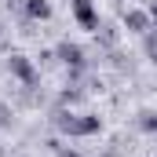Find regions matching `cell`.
Here are the masks:
<instances>
[{
    "instance_id": "obj_1",
    "label": "cell",
    "mask_w": 157,
    "mask_h": 157,
    "mask_svg": "<svg viewBox=\"0 0 157 157\" xmlns=\"http://www.w3.org/2000/svg\"><path fill=\"white\" fill-rule=\"evenodd\" d=\"M51 124H55V132L66 135V139L102 135V117H95V113H77V110H66V106H59V110L51 113Z\"/></svg>"
},
{
    "instance_id": "obj_2",
    "label": "cell",
    "mask_w": 157,
    "mask_h": 157,
    "mask_svg": "<svg viewBox=\"0 0 157 157\" xmlns=\"http://www.w3.org/2000/svg\"><path fill=\"white\" fill-rule=\"evenodd\" d=\"M55 59L66 66V84H77L88 73V51L80 48L77 40H59L55 44Z\"/></svg>"
},
{
    "instance_id": "obj_3",
    "label": "cell",
    "mask_w": 157,
    "mask_h": 157,
    "mask_svg": "<svg viewBox=\"0 0 157 157\" xmlns=\"http://www.w3.org/2000/svg\"><path fill=\"white\" fill-rule=\"evenodd\" d=\"M7 73L18 80L22 88H37V84H40L37 62H33L29 55H22V51H11V55H7Z\"/></svg>"
},
{
    "instance_id": "obj_4",
    "label": "cell",
    "mask_w": 157,
    "mask_h": 157,
    "mask_svg": "<svg viewBox=\"0 0 157 157\" xmlns=\"http://www.w3.org/2000/svg\"><path fill=\"white\" fill-rule=\"evenodd\" d=\"M70 11H73V22H77L84 33H99L102 18H99V11H95L91 0H70Z\"/></svg>"
},
{
    "instance_id": "obj_5",
    "label": "cell",
    "mask_w": 157,
    "mask_h": 157,
    "mask_svg": "<svg viewBox=\"0 0 157 157\" xmlns=\"http://www.w3.org/2000/svg\"><path fill=\"white\" fill-rule=\"evenodd\" d=\"M121 26H124V33H132V37H146V33L154 29V18H150L146 7H128V11L121 15Z\"/></svg>"
},
{
    "instance_id": "obj_6",
    "label": "cell",
    "mask_w": 157,
    "mask_h": 157,
    "mask_svg": "<svg viewBox=\"0 0 157 157\" xmlns=\"http://www.w3.org/2000/svg\"><path fill=\"white\" fill-rule=\"evenodd\" d=\"M22 15L29 22H48L51 18V0H22Z\"/></svg>"
},
{
    "instance_id": "obj_7",
    "label": "cell",
    "mask_w": 157,
    "mask_h": 157,
    "mask_svg": "<svg viewBox=\"0 0 157 157\" xmlns=\"http://www.w3.org/2000/svg\"><path fill=\"white\" fill-rule=\"evenodd\" d=\"M135 128L146 132V135H157V110H139L135 113Z\"/></svg>"
},
{
    "instance_id": "obj_8",
    "label": "cell",
    "mask_w": 157,
    "mask_h": 157,
    "mask_svg": "<svg viewBox=\"0 0 157 157\" xmlns=\"http://www.w3.org/2000/svg\"><path fill=\"white\" fill-rule=\"evenodd\" d=\"M77 102H84V91H80L77 84H66V88L59 91V106H66V110H73Z\"/></svg>"
},
{
    "instance_id": "obj_9",
    "label": "cell",
    "mask_w": 157,
    "mask_h": 157,
    "mask_svg": "<svg viewBox=\"0 0 157 157\" xmlns=\"http://www.w3.org/2000/svg\"><path fill=\"white\" fill-rule=\"evenodd\" d=\"M95 37H99V44H102L106 51H113V48H117V37H121V29H113V26H106V22H102Z\"/></svg>"
},
{
    "instance_id": "obj_10",
    "label": "cell",
    "mask_w": 157,
    "mask_h": 157,
    "mask_svg": "<svg viewBox=\"0 0 157 157\" xmlns=\"http://www.w3.org/2000/svg\"><path fill=\"white\" fill-rule=\"evenodd\" d=\"M143 55H146L150 66H157V29H150V33L143 37Z\"/></svg>"
},
{
    "instance_id": "obj_11",
    "label": "cell",
    "mask_w": 157,
    "mask_h": 157,
    "mask_svg": "<svg viewBox=\"0 0 157 157\" xmlns=\"http://www.w3.org/2000/svg\"><path fill=\"white\" fill-rule=\"evenodd\" d=\"M33 62H40V66H55V62H59V59H55V48H48V51H40V55L33 59Z\"/></svg>"
},
{
    "instance_id": "obj_12",
    "label": "cell",
    "mask_w": 157,
    "mask_h": 157,
    "mask_svg": "<svg viewBox=\"0 0 157 157\" xmlns=\"http://www.w3.org/2000/svg\"><path fill=\"white\" fill-rule=\"evenodd\" d=\"M55 157H88V154H80V150H73V146H59Z\"/></svg>"
},
{
    "instance_id": "obj_13",
    "label": "cell",
    "mask_w": 157,
    "mask_h": 157,
    "mask_svg": "<svg viewBox=\"0 0 157 157\" xmlns=\"http://www.w3.org/2000/svg\"><path fill=\"white\" fill-rule=\"evenodd\" d=\"M146 11H150V18H154V29H157V0H150V7H146Z\"/></svg>"
},
{
    "instance_id": "obj_14",
    "label": "cell",
    "mask_w": 157,
    "mask_h": 157,
    "mask_svg": "<svg viewBox=\"0 0 157 157\" xmlns=\"http://www.w3.org/2000/svg\"><path fill=\"white\" fill-rule=\"evenodd\" d=\"M0 33H4V26H0Z\"/></svg>"
}]
</instances>
